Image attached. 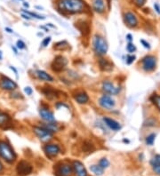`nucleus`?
Here are the masks:
<instances>
[{"label": "nucleus", "instance_id": "9b49d317", "mask_svg": "<svg viewBox=\"0 0 160 176\" xmlns=\"http://www.w3.org/2000/svg\"><path fill=\"white\" fill-rule=\"evenodd\" d=\"M99 104L104 110H112L116 105V101L111 96L104 94L99 99Z\"/></svg>", "mask_w": 160, "mask_h": 176}, {"label": "nucleus", "instance_id": "37998d69", "mask_svg": "<svg viewBox=\"0 0 160 176\" xmlns=\"http://www.w3.org/2000/svg\"><path fill=\"white\" fill-rule=\"evenodd\" d=\"M3 169H4V166H3V164H2V163L0 162V173L3 171Z\"/></svg>", "mask_w": 160, "mask_h": 176}, {"label": "nucleus", "instance_id": "de8ad7c7", "mask_svg": "<svg viewBox=\"0 0 160 176\" xmlns=\"http://www.w3.org/2000/svg\"><path fill=\"white\" fill-rule=\"evenodd\" d=\"M124 142H127V143H128V142H129V141H128V140H125V139H124Z\"/></svg>", "mask_w": 160, "mask_h": 176}, {"label": "nucleus", "instance_id": "ea45409f", "mask_svg": "<svg viewBox=\"0 0 160 176\" xmlns=\"http://www.w3.org/2000/svg\"><path fill=\"white\" fill-rule=\"evenodd\" d=\"M151 161H153L155 163H158L160 164V155H156L154 157V159H152Z\"/></svg>", "mask_w": 160, "mask_h": 176}, {"label": "nucleus", "instance_id": "473e14b6", "mask_svg": "<svg viewBox=\"0 0 160 176\" xmlns=\"http://www.w3.org/2000/svg\"><path fill=\"white\" fill-rule=\"evenodd\" d=\"M135 55H127L126 56V64L131 65L134 61H135Z\"/></svg>", "mask_w": 160, "mask_h": 176}, {"label": "nucleus", "instance_id": "ddd939ff", "mask_svg": "<svg viewBox=\"0 0 160 176\" xmlns=\"http://www.w3.org/2000/svg\"><path fill=\"white\" fill-rule=\"evenodd\" d=\"M124 20L125 24L129 27V28H135L138 26L139 21L137 16L132 12H126L124 14Z\"/></svg>", "mask_w": 160, "mask_h": 176}, {"label": "nucleus", "instance_id": "4468645a", "mask_svg": "<svg viewBox=\"0 0 160 176\" xmlns=\"http://www.w3.org/2000/svg\"><path fill=\"white\" fill-rule=\"evenodd\" d=\"M39 115L43 120L46 121V122H54L55 121V117L53 113L50 110L48 107L46 106H42L39 110Z\"/></svg>", "mask_w": 160, "mask_h": 176}, {"label": "nucleus", "instance_id": "58836bf2", "mask_svg": "<svg viewBox=\"0 0 160 176\" xmlns=\"http://www.w3.org/2000/svg\"><path fill=\"white\" fill-rule=\"evenodd\" d=\"M24 91H25V93L27 94V95H31L32 93H33V90H32V88H30V86H27V87L24 88Z\"/></svg>", "mask_w": 160, "mask_h": 176}, {"label": "nucleus", "instance_id": "4be33fe9", "mask_svg": "<svg viewBox=\"0 0 160 176\" xmlns=\"http://www.w3.org/2000/svg\"><path fill=\"white\" fill-rule=\"evenodd\" d=\"M36 76L43 81H46V82H53V77L51 75H49L47 72L44 71H36Z\"/></svg>", "mask_w": 160, "mask_h": 176}, {"label": "nucleus", "instance_id": "b1692460", "mask_svg": "<svg viewBox=\"0 0 160 176\" xmlns=\"http://www.w3.org/2000/svg\"><path fill=\"white\" fill-rule=\"evenodd\" d=\"M90 170L91 172H93L95 175H102L103 173H104V169L100 166V164H93L90 166Z\"/></svg>", "mask_w": 160, "mask_h": 176}, {"label": "nucleus", "instance_id": "e433bc0d", "mask_svg": "<svg viewBox=\"0 0 160 176\" xmlns=\"http://www.w3.org/2000/svg\"><path fill=\"white\" fill-rule=\"evenodd\" d=\"M140 42L142 43V45L143 46L145 47V48H147V49H150V46H149V44H148V42L146 41V40H144V39H141Z\"/></svg>", "mask_w": 160, "mask_h": 176}, {"label": "nucleus", "instance_id": "f03ea898", "mask_svg": "<svg viewBox=\"0 0 160 176\" xmlns=\"http://www.w3.org/2000/svg\"><path fill=\"white\" fill-rule=\"evenodd\" d=\"M93 48L96 55L98 56H103L105 55L108 52V43L104 39V37H102L100 35H95L93 38Z\"/></svg>", "mask_w": 160, "mask_h": 176}, {"label": "nucleus", "instance_id": "6e6552de", "mask_svg": "<svg viewBox=\"0 0 160 176\" xmlns=\"http://www.w3.org/2000/svg\"><path fill=\"white\" fill-rule=\"evenodd\" d=\"M68 65V61L65 57H63L62 55H58L56 56L53 60V63L51 65L52 70L55 72H61L66 69Z\"/></svg>", "mask_w": 160, "mask_h": 176}, {"label": "nucleus", "instance_id": "2f4dec72", "mask_svg": "<svg viewBox=\"0 0 160 176\" xmlns=\"http://www.w3.org/2000/svg\"><path fill=\"white\" fill-rule=\"evenodd\" d=\"M151 163V165H152V168H153V171L157 174L160 175V164H158V163H155L153 161L150 162Z\"/></svg>", "mask_w": 160, "mask_h": 176}, {"label": "nucleus", "instance_id": "c03bdc74", "mask_svg": "<svg viewBox=\"0 0 160 176\" xmlns=\"http://www.w3.org/2000/svg\"><path fill=\"white\" fill-rule=\"evenodd\" d=\"M6 30H7L9 33H12V30L11 29H9V28H6Z\"/></svg>", "mask_w": 160, "mask_h": 176}, {"label": "nucleus", "instance_id": "1a4fd4ad", "mask_svg": "<svg viewBox=\"0 0 160 176\" xmlns=\"http://www.w3.org/2000/svg\"><path fill=\"white\" fill-rule=\"evenodd\" d=\"M16 172L19 176H27L31 174L32 166L29 162L25 160H22L18 163L16 166Z\"/></svg>", "mask_w": 160, "mask_h": 176}, {"label": "nucleus", "instance_id": "9d476101", "mask_svg": "<svg viewBox=\"0 0 160 176\" xmlns=\"http://www.w3.org/2000/svg\"><path fill=\"white\" fill-rule=\"evenodd\" d=\"M43 149H44V152L50 159L57 157L58 154L61 152V147L55 143H47L44 146Z\"/></svg>", "mask_w": 160, "mask_h": 176}, {"label": "nucleus", "instance_id": "aec40b11", "mask_svg": "<svg viewBox=\"0 0 160 176\" xmlns=\"http://www.w3.org/2000/svg\"><path fill=\"white\" fill-rule=\"evenodd\" d=\"M99 66L102 71H111L113 70V63L108 59L101 58L99 59Z\"/></svg>", "mask_w": 160, "mask_h": 176}, {"label": "nucleus", "instance_id": "c9c22d12", "mask_svg": "<svg viewBox=\"0 0 160 176\" xmlns=\"http://www.w3.org/2000/svg\"><path fill=\"white\" fill-rule=\"evenodd\" d=\"M16 46L19 49H24L25 48V43L22 40H18L17 43H16Z\"/></svg>", "mask_w": 160, "mask_h": 176}, {"label": "nucleus", "instance_id": "39448f33", "mask_svg": "<svg viewBox=\"0 0 160 176\" xmlns=\"http://www.w3.org/2000/svg\"><path fill=\"white\" fill-rule=\"evenodd\" d=\"M54 166L56 176H70L73 173V166L69 163L60 162Z\"/></svg>", "mask_w": 160, "mask_h": 176}, {"label": "nucleus", "instance_id": "5701e85b", "mask_svg": "<svg viewBox=\"0 0 160 176\" xmlns=\"http://www.w3.org/2000/svg\"><path fill=\"white\" fill-rule=\"evenodd\" d=\"M42 126H44L45 128L49 130V131L52 132L53 134L56 133V132H59L60 129H61L60 125L58 123H56L55 121H54V122H47V123L43 124Z\"/></svg>", "mask_w": 160, "mask_h": 176}, {"label": "nucleus", "instance_id": "dca6fc26", "mask_svg": "<svg viewBox=\"0 0 160 176\" xmlns=\"http://www.w3.org/2000/svg\"><path fill=\"white\" fill-rule=\"evenodd\" d=\"M12 118L11 117L4 111L0 110V128L7 129L11 126Z\"/></svg>", "mask_w": 160, "mask_h": 176}, {"label": "nucleus", "instance_id": "f704fd0d", "mask_svg": "<svg viewBox=\"0 0 160 176\" xmlns=\"http://www.w3.org/2000/svg\"><path fill=\"white\" fill-rule=\"evenodd\" d=\"M51 42V37H46L43 42H42V46L44 47H46L49 45V43Z\"/></svg>", "mask_w": 160, "mask_h": 176}, {"label": "nucleus", "instance_id": "f3484780", "mask_svg": "<svg viewBox=\"0 0 160 176\" xmlns=\"http://www.w3.org/2000/svg\"><path fill=\"white\" fill-rule=\"evenodd\" d=\"M102 120H103L104 124L106 125L109 129L113 130V131H119V130L121 129V125L118 121H116L115 119H113V118L104 117L102 118Z\"/></svg>", "mask_w": 160, "mask_h": 176}, {"label": "nucleus", "instance_id": "c85d7f7f", "mask_svg": "<svg viewBox=\"0 0 160 176\" xmlns=\"http://www.w3.org/2000/svg\"><path fill=\"white\" fill-rule=\"evenodd\" d=\"M126 50H127L128 53H133L136 51V47H135V46H134L132 42H128V44H127V46H126Z\"/></svg>", "mask_w": 160, "mask_h": 176}, {"label": "nucleus", "instance_id": "7c9ffc66", "mask_svg": "<svg viewBox=\"0 0 160 176\" xmlns=\"http://www.w3.org/2000/svg\"><path fill=\"white\" fill-rule=\"evenodd\" d=\"M23 12L27 14V15H29L30 17H34V18H36V19H38V20H44L45 17L44 16H41V15H38V14H36V13H34V12H28V11H26V10H23Z\"/></svg>", "mask_w": 160, "mask_h": 176}, {"label": "nucleus", "instance_id": "2eb2a0df", "mask_svg": "<svg viewBox=\"0 0 160 176\" xmlns=\"http://www.w3.org/2000/svg\"><path fill=\"white\" fill-rule=\"evenodd\" d=\"M73 171L75 173L76 176H87V171L85 169L83 163H81L78 160H75L72 163Z\"/></svg>", "mask_w": 160, "mask_h": 176}, {"label": "nucleus", "instance_id": "f8f14e48", "mask_svg": "<svg viewBox=\"0 0 160 176\" xmlns=\"http://www.w3.org/2000/svg\"><path fill=\"white\" fill-rule=\"evenodd\" d=\"M0 87L6 91H13L17 88V84L9 77L2 76L0 78Z\"/></svg>", "mask_w": 160, "mask_h": 176}, {"label": "nucleus", "instance_id": "f257e3e1", "mask_svg": "<svg viewBox=\"0 0 160 176\" xmlns=\"http://www.w3.org/2000/svg\"><path fill=\"white\" fill-rule=\"evenodd\" d=\"M86 5L84 0H58L57 8L62 13L76 14L85 12Z\"/></svg>", "mask_w": 160, "mask_h": 176}, {"label": "nucleus", "instance_id": "6ab92c4d", "mask_svg": "<svg viewBox=\"0 0 160 176\" xmlns=\"http://www.w3.org/2000/svg\"><path fill=\"white\" fill-rule=\"evenodd\" d=\"M73 98L78 104H86L89 101L88 94H86L85 92H84V91L77 92V94L73 95Z\"/></svg>", "mask_w": 160, "mask_h": 176}, {"label": "nucleus", "instance_id": "20e7f679", "mask_svg": "<svg viewBox=\"0 0 160 176\" xmlns=\"http://www.w3.org/2000/svg\"><path fill=\"white\" fill-rule=\"evenodd\" d=\"M33 132L35 133V134L37 136V138L43 142H47L50 140H52L53 137V134L52 132H50L49 130L45 128L44 126H34L33 127Z\"/></svg>", "mask_w": 160, "mask_h": 176}, {"label": "nucleus", "instance_id": "a878e982", "mask_svg": "<svg viewBox=\"0 0 160 176\" xmlns=\"http://www.w3.org/2000/svg\"><path fill=\"white\" fill-rule=\"evenodd\" d=\"M151 100L154 103V105L158 108V110L160 111V95L158 94H154L151 97Z\"/></svg>", "mask_w": 160, "mask_h": 176}, {"label": "nucleus", "instance_id": "412c9836", "mask_svg": "<svg viewBox=\"0 0 160 176\" xmlns=\"http://www.w3.org/2000/svg\"><path fill=\"white\" fill-rule=\"evenodd\" d=\"M93 8L98 13H102L105 11V3L104 0H92Z\"/></svg>", "mask_w": 160, "mask_h": 176}, {"label": "nucleus", "instance_id": "c756f323", "mask_svg": "<svg viewBox=\"0 0 160 176\" xmlns=\"http://www.w3.org/2000/svg\"><path fill=\"white\" fill-rule=\"evenodd\" d=\"M156 119L153 118V117H150V118H148L147 119L145 122H144V125L145 126H155L156 125Z\"/></svg>", "mask_w": 160, "mask_h": 176}, {"label": "nucleus", "instance_id": "cd10ccee", "mask_svg": "<svg viewBox=\"0 0 160 176\" xmlns=\"http://www.w3.org/2000/svg\"><path fill=\"white\" fill-rule=\"evenodd\" d=\"M99 164H100V166H101L104 169V168H107V167L109 166V161L105 158H103L99 161Z\"/></svg>", "mask_w": 160, "mask_h": 176}, {"label": "nucleus", "instance_id": "393cba45", "mask_svg": "<svg viewBox=\"0 0 160 176\" xmlns=\"http://www.w3.org/2000/svg\"><path fill=\"white\" fill-rule=\"evenodd\" d=\"M82 149H83V150L85 152L92 153L94 150H95V146H94V144H93L92 142L86 141L83 143Z\"/></svg>", "mask_w": 160, "mask_h": 176}, {"label": "nucleus", "instance_id": "49530a36", "mask_svg": "<svg viewBox=\"0 0 160 176\" xmlns=\"http://www.w3.org/2000/svg\"><path fill=\"white\" fill-rule=\"evenodd\" d=\"M0 60H2V53H1V51H0Z\"/></svg>", "mask_w": 160, "mask_h": 176}, {"label": "nucleus", "instance_id": "a19ab883", "mask_svg": "<svg viewBox=\"0 0 160 176\" xmlns=\"http://www.w3.org/2000/svg\"><path fill=\"white\" fill-rule=\"evenodd\" d=\"M154 8H155V10H156V12H158V14H160V6H159V5H158V4H154Z\"/></svg>", "mask_w": 160, "mask_h": 176}, {"label": "nucleus", "instance_id": "7ed1b4c3", "mask_svg": "<svg viewBox=\"0 0 160 176\" xmlns=\"http://www.w3.org/2000/svg\"><path fill=\"white\" fill-rule=\"evenodd\" d=\"M0 156L8 163H12L16 159V155L12 147L4 141H0Z\"/></svg>", "mask_w": 160, "mask_h": 176}, {"label": "nucleus", "instance_id": "423d86ee", "mask_svg": "<svg viewBox=\"0 0 160 176\" xmlns=\"http://www.w3.org/2000/svg\"><path fill=\"white\" fill-rule=\"evenodd\" d=\"M101 88H102V91L105 93V94H108V95H117L121 91V87L120 86L114 85L109 80L103 81Z\"/></svg>", "mask_w": 160, "mask_h": 176}, {"label": "nucleus", "instance_id": "79ce46f5", "mask_svg": "<svg viewBox=\"0 0 160 176\" xmlns=\"http://www.w3.org/2000/svg\"><path fill=\"white\" fill-rule=\"evenodd\" d=\"M126 39L128 40V42H132V40H133V37H132V35H131V34H127V35H126Z\"/></svg>", "mask_w": 160, "mask_h": 176}, {"label": "nucleus", "instance_id": "a18cd8bd", "mask_svg": "<svg viewBox=\"0 0 160 176\" xmlns=\"http://www.w3.org/2000/svg\"><path fill=\"white\" fill-rule=\"evenodd\" d=\"M24 6H27V7H29V4H27V3H24Z\"/></svg>", "mask_w": 160, "mask_h": 176}, {"label": "nucleus", "instance_id": "72a5a7b5", "mask_svg": "<svg viewBox=\"0 0 160 176\" xmlns=\"http://www.w3.org/2000/svg\"><path fill=\"white\" fill-rule=\"evenodd\" d=\"M133 2V4L137 6L138 7H141V6H144V4H145V2H146V0H132Z\"/></svg>", "mask_w": 160, "mask_h": 176}, {"label": "nucleus", "instance_id": "bb28decb", "mask_svg": "<svg viewBox=\"0 0 160 176\" xmlns=\"http://www.w3.org/2000/svg\"><path fill=\"white\" fill-rule=\"evenodd\" d=\"M155 139H156V134H148V136L146 137V139H145L146 144L148 145V146L153 145V143H154L155 141Z\"/></svg>", "mask_w": 160, "mask_h": 176}, {"label": "nucleus", "instance_id": "a211bd4d", "mask_svg": "<svg viewBox=\"0 0 160 176\" xmlns=\"http://www.w3.org/2000/svg\"><path fill=\"white\" fill-rule=\"evenodd\" d=\"M42 93L45 94V96L49 100H53V99H56L59 97V92L51 86L44 87V89L42 90Z\"/></svg>", "mask_w": 160, "mask_h": 176}, {"label": "nucleus", "instance_id": "0eeeda50", "mask_svg": "<svg viewBox=\"0 0 160 176\" xmlns=\"http://www.w3.org/2000/svg\"><path fill=\"white\" fill-rule=\"evenodd\" d=\"M142 66L143 71L149 72L153 71L157 66V58L154 55H146L142 60Z\"/></svg>", "mask_w": 160, "mask_h": 176}, {"label": "nucleus", "instance_id": "4c0bfd02", "mask_svg": "<svg viewBox=\"0 0 160 176\" xmlns=\"http://www.w3.org/2000/svg\"><path fill=\"white\" fill-rule=\"evenodd\" d=\"M55 107L57 108V109H60V107H64V108H67V109H69V106L65 104L64 102H57L56 104H55Z\"/></svg>", "mask_w": 160, "mask_h": 176}]
</instances>
